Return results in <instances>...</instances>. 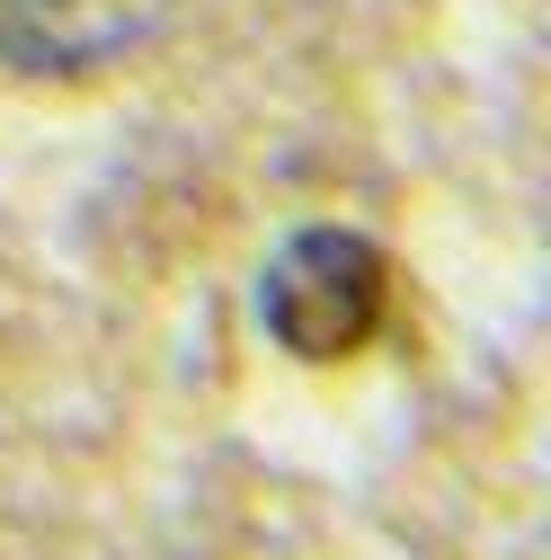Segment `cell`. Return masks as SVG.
I'll return each instance as SVG.
<instances>
[{"label":"cell","mask_w":551,"mask_h":560,"mask_svg":"<svg viewBox=\"0 0 551 560\" xmlns=\"http://www.w3.org/2000/svg\"><path fill=\"white\" fill-rule=\"evenodd\" d=\"M383 294H391L383 249L320 223V232H294L285 249L267 258V276H258V320H267V338L285 347V357L338 365V357H356V347L374 338Z\"/></svg>","instance_id":"obj_1"},{"label":"cell","mask_w":551,"mask_h":560,"mask_svg":"<svg viewBox=\"0 0 551 560\" xmlns=\"http://www.w3.org/2000/svg\"><path fill=\"white\" fill-rule=\"evenodd\" d=\"M161 19V0H0V54L19 72H98Z\"/></svg>","instance_id":"obj_2"}]
</instances>
